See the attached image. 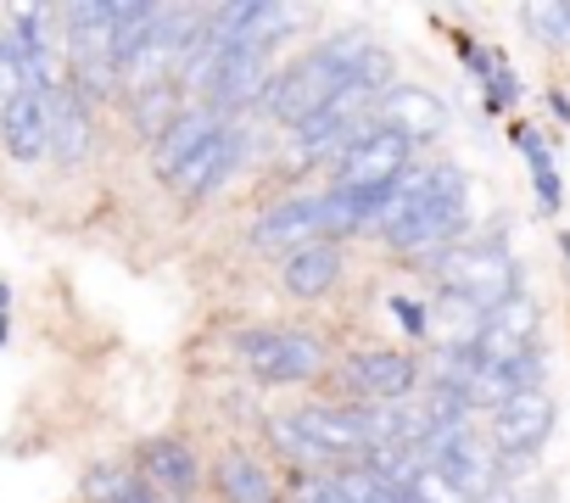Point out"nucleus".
<instances>
[{
    "label": "nucleus",
    "instance_id": "4468645a",
    "mask_svg": "<svg viewBox=\"0 0 570 503\" xmlns=\"http://www.w3.org/2000/svg\"><path fill=\"white\" fill-rule=\"evenodd\" d=\"M135 475H140L151 492H163L168 503H179V497H190L202 464H196L190 442H179V436H151V442L140 447V458H135Z\"/></svg>",
    "mask_w": 570,
    "mask_h": 503
},
{
    "label": "nucleus",
    "instance_id": "6ab92c4d",
    "mask_svg": "<svg viewBox=\"0 0 570 503\" xmlns=\"http://www.w3.org/2000/svg\"><path fill=\"white\" fill-rule=\"evenodd\" d=\"M342 280V246L336 240H308L297 251H285L279 264V286L292 297H325Z\"/></svg>",
    "mask_w": 570,
    "mask_h": 503
},
{
    "label": "nucleus",
    "instance_id": "7ed1b4c3",
    "mask_svg": "<svg viewBox=\"0 0 570 503\" xmlns=\"http://www.w3.org/2000/svg\"><path fill=\"white\" fill-rule=\"evenodd\" d=\"M235 358H240V369H246L252 381H263V386L314 381L320 364H325V353H320L314 336H303V331H274V325L240 331V336H235Z\"/></svg>",
    "mask_w": 570,
    "mask_h": 503
},
{
    "label": "nucleus",
    "instance_id": "5701e85b",
    "mask_svg": "<svg viewBox=\"0 0 570 503\" xmlns=\"http://www.w3.org/2000/svg\"><path fill=\"white\" fill-rule=\"evenodd\" d=\"M514 146L525 151V162H531V185H537V201L548 207V213H559V168H553V151L542 146V135L537 129H514Z\"/></svg>",
    "mask_w": 570,
    "mask_h": 503
},
{
    "label": "nucleus",
    "instance_id": "6e6552de",
    "mask_svg": "<svg viewBox=\"0 0 570 503\" xmlns=\"http://www.w3.org/2000/svg\"><path fill=\"white\" fill-rule=\"evenodd\" d=\"M453 190H464V174H459L453 162H414V168L392 185L386 207L375 213V235L392 240L420 207H431V201H442V196H453Z\"/></svg>",
    "mask_w": 570,
    "mask_h": 503
},
{
    "label": "nucleus",
    "instance_id": "423d86ee",
    "mask_svg": "<svg viewBox=\"0 0 570 503\" xmlns=\"http://www.w3.org/2000/svg\"><path fill=\"white\" fill-rule=\"evenodd\" d=\"M292 431L331 464V458H364L375 447L370 436V414L364 408H347V403H308L292 414Z\"/></svg>",
    "mask_w": 570,
    "mask_h": 503
},
{
    "label": "nucleus",
    "instance_id": "f257e3e1",
    "mask_svg": "<svg viewBox=\"0 0 570 503\" xmlns=\"http://www.w3.org/2000/svg\"><path fill=\"white\" fill-rule=\"evenodd\" d=\"M358 46H364V34H336V40L314 46L303 62L274 73L268 90H263L268 118H279L285 129H303L308 118H320L342 90H353V57H358Z\"/></svg>",
    "mask_w": 570,
    "mask_h": 503
},
{
    "label": "nucleus",
    "instance_id": "412c9836",
    "mask_svg": "<svg viewBox=\"0 0 570 503\" xmlns=\"http://www.w3.org/2000/svg\"><path fill=\"white\" fill-rule=\"evenodd\" d=\"M481 319L487 314L453 292H436V303H431V336L442 342V353H470L481 342Z\"/></svg>",
    "mask_w": 570,
    "mask_h": 503
},
{
    "label": "nucleus",
    "instance_id": "aec40b11",
    "mask_svg": "<svg viewBox=\"0 0 570 503\" xmlns=\"http://www.w3.org/2000/svg\"><path fill=\"white\" fill-rule=\"evenodd\" d=\"M213 481H218L224 503H279V486H274V475H268V470H263L252 453H240V447L218 458Z\"/></svg>",
    "mask_w": 570,
    "mask_h": 503
},
{
    "label": "nucleus",
    "instance_id": "9d476101",
    "mask_svg": "<svg viewBox=\"0 0 570 503\" xmlns=\"http://www.w3.org/2000/svg\"><path fill=\"white\" fill-rule=\"evenodd\" d=\"M224 129H229V118H224V112H213V107H202V101H196V107H185V112L168 124V135L151 146V174H157L163 185H174V174H179L202 146H213Z\"/></svg>",
    "mask_w": 570,
    "mask_h": 503
},
{
    "label": "nucleus",
    "instance_id": "393cba45",
    "mask_svg": "<svg viewBox=\"0 0 570 503\" xmlns=\"http://www.w3.org/2000/svg\"><path fill=\"white\" fill-rule=\"evenodd\" d=\"M23 90H29V85H23V68H18V57H12L7 34H0V112H7Z\"/></svg>",
    "mask_w": 570,
    "mask_h": 503
},
{
    "label": "nucleus",
    "instance_id": "bb28decb",
    "mask_svg": "<svg viewBox=\"0 0 570 503\" xmlns=\"http://www.w3.org/2000/svg\"><path fill=\"white\" fill-rule=\"evenodd\" d=\"M7 303H12V292H7V280H0V319H7Z\"/></svg>",
    "mask_w": 570,
    "mask_h": 503
},
{
    "label": "nucleus",
    "instance_id": "a211bd4d",
    "mask_svg": "<svg viewBox=\"0 0 570 503\" xmlns=\"http://www.w3.org/2000/svg\"><path fill=\"white\" fill-rule=\"evenodd\" d=\"M51 162L73 168L90 157V140H96V118H90V101L73 90V85H57L51 96Z\"/></svg>",
    "mask_w": 570,
    "mask_h": 503
},
{
    "label": "nucleus",
    "instance_id": "dca6fc26",
    "mask_svg": "<svg viewBox=\"0 0 570 503\" xmlns=\"http://www.w3.org/2000/svg\"><path fill=\"white\" fill-rule=\"evenodd\" d=\"M240 157H246V129H240V124H229L213 146H202V151L174 174V190H179L185 201H202V196H213V190L240 168Z\"/></svg>",
    "mask_w": 570,
    "mask_h": 503
},
{
    "label": "nucleus",
    "instance_id": "b1692460",
    "mask_svg": "<svg viewBox=\"0 0 570 503\" xmlns=\"http://www.w3.org/2000/svg\"><path fill=\"white\" fill-rule=\"evenodd\" d=\"M525 23L537 29V40H542V46L564 51V46H570V0H559V7H531V12H525Z\"/></svg>",
    "mask_w": 570,
    "mask_h": 503
},
{
    "label": "nucleus",
    "instance_id": "20e7f679",
    "mask_svg": "<svg viewBox=\"0 0 570 503\" xmlns=\"http://www.w3.org/2000/svg\"><path fill=\"white\" fill-rule=\"evenodd\" d=\"M409 168H414V146H409L397 129L370 124V129L336 157V190H392Z\"/></svg>",
    "mask_w": 570,
    "mask_h": 503
},
{
    "label": "nucleus",
    "instance_id": "2eb2a0df",
    "mask_svg": "<svg viewBox=\"0 0 570 503\" xmlns=\"http://www.w3.org/2000/svg\"><path fill=\"white\" fill-rule=\"evenodd\" d=\"M0 146H7L12 162H46L51 157V101L23 90L0 112Z\"/></svg>",
    "mask_w": 570,
    "mask_h": 503
},
{
    "label": "nucleus",
    "instance_id": "4be33fe9",
    "mask_svg": "<svg viewBox=\"0 0 570 503\" xmlns=\"http://www.w3.org/2000/svg\"><path fill=\"white\" fill-rule=\"evenodd\" d=\"M185 112V101H179V85H163V90H146V96H135L129 101V118H135V135L140 140H163L168 135V124Z\"/></svg>",
    "mask_w": 570,
    "mask_h": 503
},
{
    "label": "nucleus",
    "instance_id": "ddd939ff",
    "mask_svg": "<svg viewBox=\"0 0 570 503\" xmlns=\"http://www.w3.org/2000/svg\"><path fill=\"white\" fill-rule=\"evenodd\" d=\"M375 124H386V129H397L409 146H420V140H436V135L448 129V107H442L431 90H420V85H392V90L381 96V107H375Z\"/></svg>",
    "mask_w": 570,
    "mask_h": 503
},
{
    "label": "nucleus",
    "instance_id": "f8f14e48",
    "mask_svg": "<svg viewBox=\"0 0 570 503\" xmlns=\"http://www.w3.org/2000/svg\"><path fill=\"white\" fill-rule=\"evenodd\" d=\"M537 325H542V308H537L525 292H514L509 303H498V308L481 319V342H475V353L492 358V364H503V358L537 347Z\"/></svg>",
    "mask_w": 570,
    "mask_h": 503
},
{
    "label": "nucleus",
    "instance_id": "f3484780",
    "mask_svg": "<svg viewBox=\"0 0 570 503\" xmlns=\"http://www.w3.org/2000/svg\"><path fill=\"white\" fill-rule=\"evenodd\" d=\"M308 240H325V224H320V196H292L268 207L257 224H252V246L263 251H297Z\"/></svg>",
    "mask_w": 570,
    "mask_h": 503
},
{
    "label": "nucleus",
    "instance_id": "a878e982",
    "mask_svg": "<svg viewBox=\"0 0 570 503\" xmlns=\"http://www.w3.org/2000/svg\"><path fill=\"white\" fill-rule=\"evenodd\" d=\"M392 308H397V319H403V331H409V336H425V331H431V314H420V303L397 297Z\"/></svg>",
    "mask_w": 570,
    "mask_h": 503
},
{
    "label": "nucleus",
    "instance_id": "1a4fd4ad",
    "mask_svg": "<svg viewBox=\"0 0 570 503\" xmlns=\"http://www.w3.org/2000/svg\"><path fill=\"white\" fill-rule=\"evenodd\" d=\"M414 381H420V369H414V358L397 353V347H370V353H358V358L342 369V386H353V392L364 397V408L409 403Z\"/></svg>",
    "mask_w": 570,
    "mask_h": 503
},
{
    "label": "nucleus",
    "instance_id": "39448f33",
    "mask_svg": "<svg viewBox=\"0 0 570 503\" xmlns=\"http://www.w3.org/2000/svg\"><path fill=\"white\" fill-rule=\"evenodd\" d=\"M263 90H268V46L263 40H229V46H218V62H213L202 107L229 118L235 107L257 101Z\"/></svg>",
    "mask_w": 570,
    "mask_h": 503
},
{
    "label": "nucleus",
    "instance_id": "f03ea898",
    "mask_svg": "<svg viewBox=\"0 0 570 503\" xmlns=\"http://www.w3.org/2000/svg\"><path fill=\"white\" fill-rule=\"evenodd\" d=\"M436 292H453L464 303H475L481 314H492L498 303H509L520 292V275H514V258L498 246V240H470V246H448L436 269H431Z\"/></svg>",
    "mask_w": 570,
    "mask_h": 503
},
{
    "label": "nucleus",
    "instance_id": "0eeeda50",
    "mask_svg": "<svg viewBox=\"0 0 570 503\" xmlns=\"http://www.w3.org/2000/svg\"><path fill=\"white\" fill-rule=\"evenodd\" d=\"M553 420H559V408H553L548 386H537V392H520V397L498 403V408H492V453H498L503 464L531 458V453L548 442Z\"/></svg>",
    "mask_w": 570,
    "mask_h": 503
},
{
    "label": "nucleus",
    "instance_id": "9b49d317",
    "mask_svg": "<svg viewBox=\"0 0 570 503\" xmlns=\"http://www.w3.org/2000/svg\"><path fill=\"white\" fill-rule=\"evenodd\" d=\"M464 207H470V196L464 190H453V196H442V201H431V207H420L386 246H397V251H409V258H442L448 246H459V229H464Z\"/></svg>",
    "mask_w": 570,
    "mask_h": 503
}]
</instances>
